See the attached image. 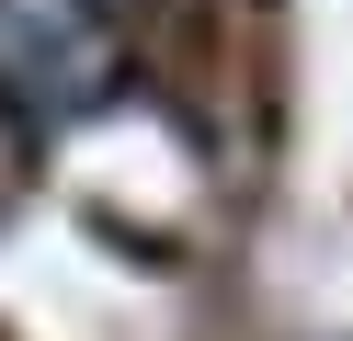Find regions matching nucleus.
Segmentation results:
<instances>
[{"mask_svg":"<svg viewBox=\"0 0 353 341\" xmlns=\"http://www.w3.org/2000/svg\"><path fill=\"white\" fill-rule=\"evenodd\" d=\"M125 91V12L114 0H0V114L80 125Z\"/></svg>","mask_w":353,"mask_h":341,"instance_id":"nucleus-1","label":"nucleus"}]
</instances>
